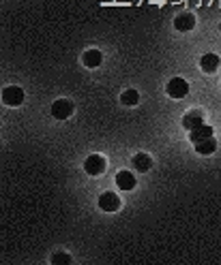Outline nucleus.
<instances>
[{
  "label": "nucleus",
  "mask_w": 221,
  "mask_h": 265,
  "mask_svg": "<svg viewBox=\"0 0 221 265\" xmlns=\"http://www.w3.org/2000/svg\"><path fill=\"white\" fill-rule=\"evenodd\" d=\"M208 137H212V126L202 124L198 128H193V131H189V139H191V143H200V141L208 139Z\"/></svg>",
  "instance_id": "10"
},
{
  "label": "nucleus",
  "mask_w": 221,
  "mask_h": 265,
  "mask_svg": "<svg viewBox=\"0 0 221 265\" xmlns=\"http://www.w3.org/2000/svg\"><path fill=\"white\" fill-rule=\"evenodd\" d=\"M84 169L88 175H101L105 171V158L101 156V154H92L86 158V163H84Z\"/></svg>",
  "instance_id": "4"
},
{
  "label": "nucleus",
  "mask_w": 221,
  "mask_h": 265,
  "mask_svg": "<svg viewBox=\"0 0 221 265\" xmlns=\"http://www.w3.org/2000/svg\"><path fill=\"white\" fill-rule=\"evenodd\" d=\"M99 207L103 212H118V207H121V199H118L114 192H103V195L99 197Z\"/></svg>",
  "instance_id": "5"
},
{
  "label": "nucleus",
  "mask_w": 221,
  "mask_h": 265,
  "mask_svg": "<svg viewBox=\"0 0 221 265\" xmlns=\"http://www.w3.org/2000/svg\"><path fill=\"white\" fill-rule=\"evenodd\" d=\"M219 64H221V60H219L217 54H204L202 60H200V69L204 73H215L219 69Z\"/></svg>",
  "instance_id": "8"
},
{
  "label": "nucleus",
  "mask_w": 221,
  "mask_h": 265,
  "mask_svg": "<svg viewBox=\"0 0 221 265\" xmlns=\"http://www.w3.org/2000/svg\"><path fill=\"white\" fill-rule=\"evenodd\" d=\"M52 265H71V254L67 252H56L52 256Z\"/></svg>",
  "instance_id": "15"
},
{
  "label": "nucleus",
  "mask_w": 221,
  "mask_h": 265,
  "mask_svg": "<svg viewBox=\"0 0 221 265\" xmlns=\"http://www.w3.org/2000/svg\"><path fill=\"white\" fill-rule=\"evenodd\" d=\"M82 60H84V64L88 69H97L99 64H101V60H103V54H101L99 50H88L82 56Z\"/></svg>",
  "instance_id": "12"
},
{
  "label": "nucleus",
  "mask_w": 221,
  "mask_h": 265,
  "mask_svg": "<svg viewBox=\"0 0 221 265\" xmlns=\"http://www.w3.org/2000/svg\"><path fill=\"white\" fill-rule=\"evenodd\" d=\"M116 184L121 190H133L136 188V175L131 171H118L116 173Z\"/></svg>",
  "instance_id": "9"
},
{
  "label": "nucleus",
  "mask_w": 221,
  "mask_h": 265,
  "mask_svg": "<svg viewBox=\"0 0 221 265\" xmlns=\"http://www.w3.org/2000/svg\"><path fill=\"white\" fill-rule=\"evenodd\" d=\"M73 111H75L73 103L67 101V99H60V101H56L52 105V116L56 118V120H67V118H71Z\"/></svg>",
  "instance_id": "3"
},
{
  "label": "nucleus",
  "mask_w": 221,
  "mask_h": 265,
  "mask_svg": "<svg viewBox=\"0 0 221 265\" xmlns=\"http://www.w3.org/2000/svg\"><path fill=\"white\" fill-rule=\"evenodd\" d=\"M174 28L178 32H189V30H193L195 28V18L191 13H180L178 18L174 20Z\"/></svg>",
  "instance_id": "7"
},
{
  "label": "nucleus",
  "mask_w": 221,
  "mask_h": 265,
  "mask_svg": "<svg viewBox=\"0 0 221 265\" xmlns=\"http://www.w3.org/2000/svg\"><path fill=\"white\" fill-rule=\"evenodd\" d=\"M121 103H123V105H129V107L138 105V103H140V94H138V90H125V92L121 94Z\"/></svg>",
  "instance_id": "14"
},
{
  "label": "nucleus",
  "mask_w": 221,
  "mask_h": 265,
  "mask_svg": "<svg viewBox=\"0 0 221 265\" xmlns=\"http://www.w3.org/2000/svg\"><path fill=\"white\" fill-rule=\"evenodd\" d=\"M219 30H221V26H219Z\"/></svg>",
  "instance_id": "16"
},
{
  "label": "nucleus",
  "mask_w": 221,
  "mask_h": 265,
  "mask_svg": "<svg viewBox=\"0 0 221 265\" xmlns=\"http://www.w3.org/2000/svg\"><path fill=\"white\" fill-rule=\"evenodd\" d=\"M165 92H168L172 99H185L189 94V84L183 77H174L168 82V86H165Z\"/></svg>",
  "instance_id": "2"
},
{
  "label": "nucleus",
  "mask_w": 221,
  "mask_h": 265,
  "mask_svg": "<svg viewBox=\"0 0 221 265\" xmlns=\"http://www.w3.org/2000/svg\"><path fill=\"white\" fill-rule=\"evenodd\" d=\"M133 167H136L138 171L144 173V171H148L153 167V160H151L148 154H136V156H133Z\"/></svg>",
  "instance_id": "13"
},
{
  "label": "nucleus",
  "mask_w": 221,
  "mask_h": 265,
  "mask_svg": "<svg viewBox=\"0 0 221 265\" xmlns=\"http://www.w3.org/2000/svg\"><path fill=\"white\" fill-rule=\"evenodd\" d=\"M193 148H195V152H198V154L208 156V154H212V152L217 150V141H215V137H208V139H204L200 143H193Z\"/></svg>",
  "instance_id": "11"
},
{
  "label": "nucleus",
  "mask_w": 221,
  "mask_h": 265,
  "mask_svg": "<svg viewBox=\"0 0 221 265\" xmlns=\"http://www.w3.org/2000/svg\"><path fill=\"white\" fill-rule=\"evenodd\" d=\"M24 99H26V94H24V90L20 86H7L3 90V103L9 107H20Z\"/></svg>",
  "instance_id": "1"
},
{
  "label": "nucleus",
  "mask_w": 221,
  "mask_h": 265,
  "mask_svg": "<svg viewBox=\"0 0 221 265\" xmlns=\"http://www.w3.org/2000/svg\"><path fill=\"white\" fill-rule=\"evenodd\" d=\"M204 124V114L200 109H191L187 111L185 118H183V126L187 128V131H193V128H198Z\"/></svg>",
  "instance_id": "6"
}]
</instances>
